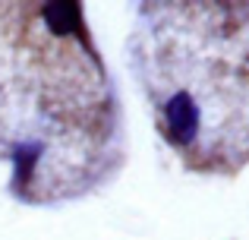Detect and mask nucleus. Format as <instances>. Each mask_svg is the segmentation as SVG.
<instances>
[{
  "mask_svg": "<svg viewBox=\"0 0 249 240\" xmlns=\"http://www.w3.org/2000/svg\"><path fill=\"white\" fill-rule=\"evenodd\" d=\"M164 127L177 146H189L199 136V108L189 92L170 95V101L164 105Z\"/></svg>",
  "mask_w": 249,
  "mask_h": 240,
  "instance_id": "1",
  "label": "nucleus"
},
{
  "mask_svg": "<svg viewBox=\"0 0 249 240\" xmlns=\"http://www.w3.org/2000/svg\"><path fill=\"white\" fill-rule=\"evenodd\" d=\"M38 155H41V146H38V142H25V146H19L16 152H13V165H16V184L29 180V174L35 171Z\"/></svg>",
  "mask_w": 249,
  "mask_h": 240,
  "instance_id": "3",
  "label": "nucleus"
},
{
  "mask_svg": "<svg viewBox=\"0 0 249 240\" xmlns=\"http://www.w3.org/2000/svg\"><path fill=\"white\" fill-rule=\"evenodd\" d=\"M44 19L57 35H70V32L79 25V10L73 3H51L44 6Z\"/></svg>",
  "mask_w": 249,
  "mask_h": 240,
  "instance_id": "2",
  "label": "nucleus"
}]
</instances>
